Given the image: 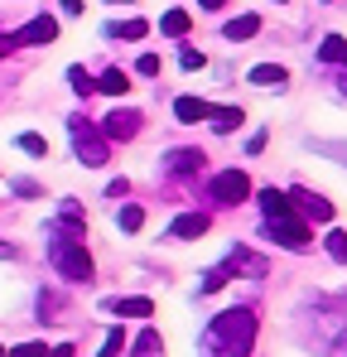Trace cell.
<instances>
[{
  "mask_svg": "<svg viewBox=\"0 0 347 357\" xmlns=\"http://www.w3.org/2000/svg\"><path fill=\"white\" fill-rule=\"evenodd\" d=\"M251 348H256V314L251 309H222L203 333V357H251Z\"/></svg>",
  "mask_w": 347,
  "mask_h": 357,
  "instance_id": "obj_1",
  "label": "cell"
},
{
  "mask_svg": "<svg viewBox=\"0 0 347 357\" xmlns=\"http://www.w3.org/2000/svg\"><path fill=\"white\" fill-rule=\"evenodd\" d=\"M49 261H54V271L63 280H72V285H87L92 280V256L82 251V232H63V227H49Z\"/></svg>",
  "mask_w": 347,
  "mask_h": 357,
  "instance_id": "obj_2",
  "label": "cell"
},
{
  "mask_svg": "<svg viewBox=\"0 0 347 357\" xmlns=\"http://www.w3.org/2000/svg\"><path fill=\"white\" fill-rule=\"evenodd\" d=\"M68 135H72V155H77L87 169H102V165H107V155H111L107 145H111V140L102 135V126H92L87 116H72L68 121Z\"/></svg>",
  "mask_w": 347,
  "mask_h": 357,
  "instance_id": "obj_3",
  "label": "cell"
},
{
  "mask_svg": "<svg viewBox=\"0 0 347 357\" xmlns=\"http://www.w3.org/2000/svg\"><path fill=\"white\" fill-rule=\"evenodd\" d=\"M213 198L217 203H246L251 198V178L241 174V169H222V174L213 178Z\"/></svg>",
  "mask_w": 347,
  "mask_h": 357,
  "instance_id": "obj_4",
  "label": "cell"
},
{
  "mask_svg": "<svg viewBox=\"0 0 347 357\" xmlns=\"http://www.w3.org/2000/svg\"><path fill=\"white\" fill-rule=\"evenodd\" d=\"M265 227H270V237L280 241V246H289V251H304L309 246V227L289 213V218H265Z\"/></svg>",
  "mask_w": 347,
  "mask_h": 357,
  "instance_id": "obj_5",
  "label": "cell"
},
{
  "mask_svg": "<svg viewBox=\"0 0 347 357\" xmlns=\"http://www.w3.org/2000/svg\"><path fill=\"white\" fill-rule=\"evenodd\" d=\"M135 130H140V112H130V107H125V112L116 107L111 116H102V135H107V140H130Z\"/></svg>",
  "mask_w": 347,
  "mask_h": 357,
  "instance_id": "obj_6",
  "label": "cell"
},
{
  "mask_svg": "<svg viewBox=\"0 0 347 357\" xmlns=\"http://www.w3.org/2000/svg\"><path fill=\"white\" fill-rule=\"evenodd\" d=\"M289 198H294V208H299L304 218H314V222H333V203H328V198H318V193H309V188H294Z\"/></svg>",
  "mask_w": 347,
  "mask_h": 357,
  "instance_id": "obj_7",
  "label": "cell"
},
{
  "mask_svg": "<svg viewBox=\"0 0 347 357\" xmlns=\"http://www.w3.org/2000/svg\"><path fill=\"white\" fill-rule=\"evenodd\" d=\"M58 39V20L54 15H39V20H29L20 34H15V44H54Z\"/></svg>",
  "mask_w": 347,
  "mask_h": 357,
  "instance_id": "obj_8",
  "label": "cell"
},
{
  "mask_svg": "<svg viewBox=\"0 0 347 357\" xmlns=\"http://www.w3.org/2000/svg\"><path fill=\"white\" fill-rule=\"evenodd\" d=\"M208 227H213V218H208V213H183V218H174L169 237L174 241H193V237H203Z\"/></svg>",
  "mask_w": 347,
  "mask_h": 357,
  "instance_id": "obj_9",
  "label": "cell"
},
{
  "mask_svg": "<svg viewBox=\"0 0 347 357\" xmlns=\"http://www.w3.org/2000/svg\"><path fill=\"white\" fill-rule=\"evenodd\" d=\"M203 169V150H174L169 160H164V174L183 178V174H198Z\"/></svg>",
  "mask_w": 347,
  "mask_h": 357,
  "instance_id": "obj_10",
  "label": "cell"
},
{
  "mask_svg": "<svg viewBox=\"0 0 347 357\" xmlns=\"http://www.w3.org/2000/svg\"><path fill=\"white\" fill-rule=\"evenodd\" d=\"M208 112H213V107H208L203 97H178V102H174V116L183 121V126H198V121H208Z\"/></svg>",
  "mask_w": 347,
  "mask_h": 357,
  "instance_id": "obj_11",
  "label": "cell"
},
{
  "mask_svg": "<svg viewBox=\"0 0 347 357\" xmlns=\"http://www.w3.org/2000/svg\"><path fill=\"white\" fill-rule=\"evenodd\" d=\"M107 309H111V314H121V319H150V314H155V304H150V299H145V295H130V299H111Z\"/></svg>",
  "mask_w": 347,
  "mask_h": 357,
  "instance_id": "obj_12",
  "label": "cell"
},
{
  "mask_svg": "<svg viewBox=\"0 0 347 357\" xmlns=\"http://www.w3.org/2000/svg\"><path fill=\"white\" fill-rule=\"evenodd\" d=\"M261 213H265V218H289V213H294V198L280 193V188H265V193H261Z\"/></svg>",
  "mask_w": 347,
  "mask_h": 357,
  "instance_id": "obj_13",
  "label": "cell"
},
{
  "mask_svg": "<svg viewBox=\"0 0 347 357\" xmlns=\"http://www.w3.org/2000/svg\"><path fill=\"white\" fill-rule=\"evenodd\" d=\"M285 82H289V73H285V68H275V63H261V68H251V87H275V92H280Z\"/></svg>",
  "mask_w": 347,
  "mask_h": 357,
  "instance_id": "obj_14",
  "label": "cell"
},
{
  "mask_svg": "<svg viewBox=\"0 0 347 357\" xmlns=\"http://www.w3.org/2000/svg\"><path fill=\"white\" fill-rule=\"evenodd\" d=\"M208 121H213V130H217V135H227V130H236L246 116H241V107H213Z\"/></svg>",
  "mask_w": 347,
  "mask_h": 357,
  "instance_id": "obj_15",
  "label": "cell"
},
{
  "mask_svg": "<svg viewBox=\"0 0 347 357\" xmlns=\"http://www.w3.org/2000/svg\"><path fill=\"white\" fill-rule=\"evenodd\" d=\"M160 29H164L169 39H183V34L193 29V20H188V10H164V20H160Z\"/></svg>",
  "mask_w": 347,
  "mask_h": 357,
  "instance_id": "obj_16",
  "label": "cell"
},
{
  "mask_svg": "<svg viewBox=\"0 0 347 357\" xmlns=\"http://www.w3.org/2000/svg\"><path fill=\"white\" fill-rule=\"evenodd\" d=\"M318 59H323V63H343V68H347V39H343V34H328V39L318 44Z\"/></svg>",
  "mask_w": 347,
  "mask_h": 357,
  "instance_id": "obj_17",
  "label": "cell"
},
{
  "mask_svg": "<svg viewBox=\"0 0 347 357\" xmlns=\"http://www.w3.org/2000/svg\"><path fill=\"white\" fill-rule=\"evenodd\" d=\"M97 87H102V92H107V97H125V92H130V77H125V73H121V68H107V73H102V82H97Z\"/></svg>",
  "mask_w": 347,
  "mask_h": 357,
  "instance_id": "obj_18",
  "label": "cell"
},
{
  "mask_svg": "<svg viewBox=\"0 0 347 357\" xmlns=\"http://www.w3.org/2000/svg\"><path fill=\"white\" fill-rule=\"evenodd\" d=\"M256 34H261V20H256V15H241V20H231V24H227L231 44H236V39H256Z\"/></svg>",
  "mask_w": 347,
  "mask_h": 357,
  "instance_id": "obj_19",
  "label": "cell"
},
{
  "mask_svg": "<svg viewBox=\"0 0 347 357\" xmlns=\"http://www.w3.org/2000/svg\"><path fill=\"white\" fill-rule=\"evenodd\" d=\"M164 353V338L155 333V328H145L140 338H135V357H160Z\"/></svg>",
  "mask_w": 347,
  "mask_h": 357,
  "instance_id": "obj_20",
  "label": "cell"
},
{
  "mask_svg": "<svg viewBox=\"0 0 347 357\" xmlns=\"http://www.w3.org/2000/svg\"><path fill=\"white\" fill-rule=\"evenodd\" d=\"M116 222H121V232H140V227H145V208H135V203H125Z\"/></svg>",
  "mask_w": 347,
  "mask_h": 357,
  "instance_id": "obj_21",
  "label": "cell"
},
{
  "mask_svg": "<svg viewBox=\"0 0 347 357\" xmlns=\"http://www.w3.org/2000/svg\"><path fill=\"white\" fill-rule=\"evenodd\" d=\"M231 266H236V271H251V275H265V261L251 256V251H241V246L231 251Z\"/></svg>",
  "mask_w": 347,
  "mask_h": 357,
  "instance_id": "obj_22",
  "label": "cell"
},
{
  "mask_svg": "<svg viewBox=\"0 0 347 357\" xmlns=\"http://www.w3.org/2000/svg\"><path fill=\"white\" fill-rule=\"evenodd\" d=\"M15 145H20L24 155H49V140H44V135H34V130H24V135H20Z\"/></svg>",
  "mask_w": 347,
  "mask_h": 357,
  "instance_id": "obj_23",
  "label": "cell"
},
{
  "mask_svg": "<svg viewBox=\"0 0 347 357\" xmlns=\"http://www.w3.org/2000/svg\"><path fill=\"white\" fill-rule=\"evenodd\" d=\"M111 34H121V39H145L150 24H145V20H125V24H111Z\"/></svg>",
  "mask_w": 347,
  "mask_h": 357,
  "instance_id": "obj_24",
  "label": "cell"
},
{
  "mask_svg": "<svg viewBox=\"0 0 347 357\" xmlns=\"http://www.w3.org/2000/svg\"><path fill=\"white\" fill-rule=\"evenodd\" d=\"M68 82H72V92H77V97H92V92H97V82H92L82 68H72V73H68Z\"/></svg>",
  "mask_w": 347,
  "mask_h": 357,
  "instance_id": "obj_25",
  "label": "cell"
},
{
  "mask_svg": "<svg viewBox=\"0 0 347 357\" xmlns=\"http://www.w3.org/2000/svg\"><path fill=\"white\" fill-rule=\"evenodd\" d=\"M328 256H333V261H343V266H347V232H338V227L328 232Z\"/></svg>",
  "mask_w": 347,
  "mask_h": 357,
  "instance_id": "obj_26",
  "label": "cell"
},
{
  "mask_svg": "<svg viewBox=\"0 0 347 357\" xmlns=\"http://www.w3.org/2000/svg\"><path fill=\"white\" fill-rule=\"evenodd\" d=\"M125 353V333H121V328H111V333H107V348H102V357H121Z\"/></svg>",
  "mask_w": 347,
  "mask_h": 357,
  "instance_id": "obj_27",
  "label": "cell"
},
{
  "mask_svg": "<svg viewBox=\"0 0 347 357\" xmlns=\"http://www.w3.org/2000/svg\"><path fill=\"white\" fill-rule=\"evenodd\" d=\"M227 285V271H208V280H203V295H213V290H222Z\"/></svg>",
  "mask_w": 347,
  "mask_h": 357,
  "instance_id": "obj_28",
  "label": "cell"
},
{
  "mask_svg": "<svg viewBox=\"0 0 347 357\" xmlns=\"http://www.w3.org/2000/svg\"><path fill=\"white\" fill-rule=\"evenodd\" d=\"M44 353H49L44 343H20V348H15V353H10V357H44Z\"/></svg>",
  "mask_w": 347,
  "mask_h": 357,
  "instance_id": "obj_29",
  "label": "cell"
},
{
  "mask_svg": "<svg viewBox=\"0 0 347 357\" xmlns=\"http://www.w3.org/2000/svg\"><path fill=\"white\" fill-rule=\"evenodd\" d=\"M135 68H140V73H145V77H155V73H160V54H145V59L135 63Z\"/></svg>",
  "mask_w": 347,
  "mask_h": 357,
  "instance_id": "obj_30",
  "label": "cell"
},
{
  "mask_svg": "<svg viewBox=\"0 0 347 357\" xmlns=\"http://www.w3.org/2000/svg\"><path fill=\"white\" fill-rule=\"evenodd\" d=\"M178 63H183V68H188V73H193V68H203V63H208V59H203V54H198V49H183V59H178Z\"/></svg>",
  "mask_w": 347,
  "mask_h": 357,
  "instance_id": "obj_31",
  "label": "cell"
},
{
  "mask_svg": "<svg viewBox=\"0 0 347 357\" xmlns=\"http://www.w3.org/2000/svg\"><path fill=\"white\" fill-rule=\"evenodd\" d=\"M107 193H111V198H125V193H130V183H125V178H111V188H107Z\"/></svg>",
  "mask_w": 347,
  "mask_h": 357,
  "instance_id": "obj_32",
  "label": "cell"
},
{
  "mask_svg": "<svg viewBox=\"0 0 347 357\" xmlns=\"http://www.w3.org/2000/svg\"><path fill=\"white\" fill-rule=\"evenodd\" d=\"M10 49H15V34H0V59H5Z\"/></svg>",
  "mask_w": 347,
  "mask_h": 357,
  "instance_id": "obj_33",
  "label": "cell"
},
{
  "mask_svg": "<svg viewBox=\"0 0 347 357\" xmlns=\"http://www.w3.org/2000/svg\"><path fill=\"white\" fill-rule=\"evenodd\" d=\"M198 5H203V10H222L227 0H198Z\"/></svg>",
  "mask_w": 347,
  "mask_h": 357,
  "instance_id": "obj_34",
  "label": "cell"
},
{
  "mask_svg": "<svg viewBox=\"0 0 347 357\" xmlns=\"http://www.w3.org/2000/svg\"><path fill=\"white\" fill-rule=\"evenodd\" d=\"M338 92H343V97H347V73H343V77H338Z\"/></svg>",
  "mask_w": 347,
  "mask_h": 357,
  "instance_id": "obj_35",
  "label": "cell"
},
{
  "mask_svg": "<svg viewBox=\"0 0 347 357\" xmlns=\"http://www.w3.org/2000/svg\"><path fill=\"white\" fill-rule=\"evenodd\" d=\"M0 256H5V261H10V256H15V246H0Z\"/></svg>",
  "mask_w": 347,
  "mask_h": 357,
  "instance_id": "obj_36",
  "label": "cell"
},
{
  "mask_svg": "<svg viewBox=\"0 0 347 357\" xmlns=\"http://www.w3.org/2000/svg\"><path fill=\"white\" fill-rule=\"evenodd\" d=\"M0 357H5V348H0Z\"/></svg>",
  "mask_w": 347,
  "mask_h": 357,
  "instance_id": "obj_37",
  "label": "cell"
}]
</instances>
